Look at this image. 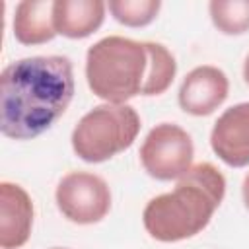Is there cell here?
Listing matches in <instances>:
<instances>
[{"label":"cell","mask_w":249,"mask_h":249,"mask_svg":"<svg viewBox=\"0 0 249 249\" xmlns=\"http://www.w3.org/2000/svg\"><path fill=\"white\" fill-rule=\"evenodd\" d=\"M228 78L220 68L198 66L185 76L179 89V105L196 117L210 115L228 97Z\"/></svg>","instance_id":"obj_8"},{"label":"cell","mask_w":249,"mask_h":249,"mask_svg":"<svg viewBox=\"0 0 249 249\" xmlns=\"http://www.w3.org/2000/svg\"><path fill=\"white\" fill-rule=\"evenodd\" d=\"M226 193L224 175L210 163L193 165L167 195L144 208V228L158 241H181L202 231Z\"/></svg>","instance_id":"obj_2"},{"label":"cell","mask_w":249,"mask_h":249,"mask_svg":"<svg viewBox=\"0 0 249 249\" xmlns=\"http://www.w3.org/2000/svg\"><path fill=\"white\" fill-rule=\"evenodd\" d=\"M193 140L181 126L161 123L148 132L140 161L150 177L171 181L181 179L193 167Z\"/></svg>","instance_id":"obj_5"},{"label":"cell","mask_w":249,"mask_h":249,"mask_svg":"<svg viewBox=\"0 0 249 249\" xmlns=\"http://www.w3.org/2000/svg\"><path fill=\"white\" fill-rule=\"evenodd\" d=\"M148 64L146 43L105 37L88 51V84L97 97L109 103H124L144 91Z\"/></svg>","instance_id":"obj_3"},{"label":"cell","mask_w":249,"mask_h":249,"mask_svg":"<svg viewBox=\"0 0 249 249\" xmlns=\"http://www.w3.org/2000/svg\"><path fill=\"white\" fill-rule=\"evenodd\" d=\"M210 144L224 163L231 167L249 165V103L233 105L218 117Z\"/></svg>","instance_id":"obj_7"},{"label":"cell","mask_w":249,"mask_h":249,"mask_svg":"<svg viewBox=\"0 0 249 249\" xmlns=\"http://www.w3.org/2000/svg\"><path fill=\"white\" fill-rule=\"evenodd\" d=\"M160 0H111L109 10L113 18L128 27H142L154 21L160 12Z\"/></svg>","instance_id":"obj_14"},{"label":"cell","mask_w":249,"mask_h":249,"mask_svg":"<svg viewBox=\"0 0 249 249\" xmlns=\"http://www.w3.org/2000/svg\"><path fill=\"white\" fill-rule=\"evenodd\" d=\"M33 204L29 195L12 183L0 185V247L18 249L31 233Z\"/></svg>","instance_id":"obj_9"},{"label":"cell","mask_w":249,"mask_h":249,"mask_svg":"<svg viewBox=\"0 0 249 249\" xmlns=\"http://www.w3.org/2000/svg\"><path fill=\"white\" fill-rule=\"evenodd\" d=\"M56 204L70 222L95 224L107 216L111 193L101 177L74 171L60 179L56 187Z\"/></svg>","instance_id":"obj_6"},{"label":"cell","mask_w":249,"mask_h":249,"mask_svg":"<svg viewBox=\"0 0 249 249\" xmlns=\"http://www.w3.org/2000/svg\"><path fill=\"white\" fill-rule=\"evenodd\" d=\"M140 130V117L130 105H99L76 124L72 148L78 158L89 163L105 161L126 150Z\"/></svg>","instance_id":"obj_4"},{"label":"cell","mask_w":249,"mask_h":249,"mask_svg":"<svg viewBox=\"0 0 249 249\" xmlns=\"http://www.w3.org/2000/svg\"><path fill=\"white\" fill-rule=\"evenodd\" d=\"M210 18L218 31L239 35L249 29V0H212Z\"/></svg>","instance_id":"obj_13"},{"label":"cell","mask_w":249,"mask_h":249,"mask_svg":"<svg viewBox=\"0 0 249 249\" xmlns=\"http://www.w3.org/2000/svg\"><path fill=\"white\" fill-rule=\"evenodd\" d=\"M54 2L49 0H23L16 8L14 16V35L23 45H43L54 39Z\"/></svg>","instance_id":"obj_11"},{"label":"cell","mask_w":249,"mask_h":249,"mask_svg":"<svg viewBox=\"0 0 249 249\" xmlns=\"http://www.w3.org/2000/svg\"><path fill=\"white\" fill-rule=\"evenodd\" d=\"M105 18V4L101 0H56L53 6V19L56 33L68 39H84L91 35Z\"/></svg>","instance_id":"obj_10"},{"label":"cell","mask_w":249,"mask_h":249,"mask_svg":"<svg viewBox=\"0 0 249 249\" xmlns=\"http://www.w3.org/2000/svg\"><path fill=\"white\" fill-rule=\"evenodd\" d=\"M74 95L72 64L66 56H31L8 64L0 74V130L29 140L47 130Z\"/></svg>","instance_id":"obj_1"},{"label":"cell","mask_w":249,"mask_h":249,"mask_svg":"<svg viewBox=\"0 0 249 249\" xmlns=\"http://www.w3.org/2000/svg\"><path fill=\"white\" fill-rule=\"evenodd\" d=\"M146 49H148L150 64H148V78L142 95H160L171 86L175 78V70H177L175 58L160 43H146Z\"/></svg>","instance_id":"obj_12"},{"label":"cell","mask_w":249,"mask_h":249,"mask_svg":"<svg viewBox=\"0 0 249 249\" xmlns=\"http://www.w3.org/2000/svg\"><path fill=\"white\" fill-rule=\"evenodd\" d=\"M54 249H62V247H54Z\"/></svg>","instance_id":"obj_17"},{"label":"cell","mask_w":249,"mask_h":249,"mask_svg":"<svg viewBox=\"0 0 249 249\" xmlns=\"http://www.w3.org/2000/svg\"><path fill=\"white\" fill-rule=\"evenodd\" d=\"M243 200H245V206L249 208V175L243 181Z\"/></svg>","instance_id":"obj_15"},{"label":"cell","mask_w":249,"mask_h":249,"mask_svg":"<svg viewBox=\"0 0 249 249\" xmlns=\"http://www.w3.org/2000/svg\"><path fill=\"white\" fill-rule=\"evenodd\" d=\"M243 76H245V82L249 84V56L245 60V66H243Z\"/></svg>","instance_id":"obj_16"}]
</instances>
